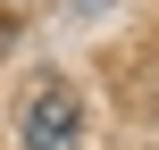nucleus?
<instances>
[{
	"instance_id": "1",
	"label": "nucleus",
	"mask_w": 159,
	"mask_h": 150,
	"mask_svg": "<svg viewBox=\"0 0 159 150\" xmlns=\"http://www.w3.org/2000/svg\"><path fill=\"white\" fill-rule=\"evenodd\" d=\"M75 142H84V100L67 84H42L25 109V150H75Z\"/></svg>"
}]
</instances>
